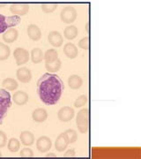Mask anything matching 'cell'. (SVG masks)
Returning <instances> with one entry per match:
<instances>
[{"mask_svg": "<svg viewBox=\"0 0 141 159\" xmlns=\"http://www.w3.org/2000/svg\"><path fill=\"white\" fill-rule=\"evenodd\" d=\"M64 85L58 75L44 74L37 82V94L41 101L46 105H55L62 97Z\"/></svg>", "mask_w": 141, "mask_h": 159, "instance_id": "obj_1", "label": "cell"}, {"mask_svg": "<svg viewBox=\"0 0 141 159\" xmlns=\"http://www.w3.org/2000/svg\"><path fill=\"white\" fill-rule=\"evenodd\" d=\"M11 106V95L6 89H0V125L3 124V120L6 116V113L9 111Z\"/></svg>", "mask_w": 141, "mask_h": 159, "instance_id": "obj_2", "label": "cell"}, {"mask_svg": "<svg viewBox=\"0 0 141 159\" xmlns=\"http://www.w3.org/2000/svg\"><path fill=\"white\" fill-rule=\"evenodd\" d=\"M76 123L78 129L81 134H86L89 130V110L87 108L81 109L78 112Z\"/></svg>", "mask_w": 141, "mask_h": 159, "instance_id": "obj_3", "label": "cell"}, {"mask_svg": "<svg viewBox=\"0 0 141 159\" xmlns=\"http://www.w3.org/2000/svg\"><path fill=\"white\" fill-rule=\"evenodd\" d=\"M20 22V17L17 15L5 16L0 13V34L5 33L6 30L11 28H14Z\"/></svg>", "mask_w": 141, "mask_h": 159, "instance_id": "obj_4", "label": "cell"}, {"mask_svg": "<svg viewBox=\"0 0 141 159\" xmlns=\"http://www.w3.org/2000/svg\"><path fill=\"white\" fill-rule=\"evenodd\" d=\"M60 18L64 23H66V24L73 23L77 18V11L73 6H65L61 11Z\"/></svg>", "mask_w": 141, "mask_h": 159, "instance_id": "obj_5", "label": "cell"}, {"mask_svg": "<svg viewBox=\"0 0 141 159\" xmlns=\"http://www.w3.org/2000/svg\"><path fill=\"white\" fill-rule=\"evenodd\" d=\"M13 57L15 58L18 66H22L28 62L29 52L24 48H17L13 52Z\"/></svg>", "mask_w": 141, "mask_h": 159, "instance_id": "obj_6", "label": "cell"}, {"mask_svg": "<svg viewBox=\"0 0 141 159\" xmlns=\"http://www.w3.org/2000/svg\"><path fill=\"white\" fill-rule=\"evenodd\" d=\"M75 111L70 106H64L61 108L57 112V118L62 122H68L73 119Z\"/></svg>", "mask_w": 141, "mask_h": 159, "instance_id": "obj_7", "label": "cell"}, {"mask_svg": "<svg viewBox=\"0 0 141 159\" xmlns=\"http://www.w3.org/2000/svg\"><path fill=\"white\" fill-rule=\"evenodd\" d=\"M30 10V6L28 4H12L10 6V11L13 15L24 16Z\"/></svg>", "mask_w": 141, "mask_h": 159, "instance_id": "obj_8", "label": "cell"}, {"mask_svg": "<svg viewBox=\"0 0 141 159\" xmlns=\"http://www.w3.org/2000/svg\"><path fill=\"white\" fill-rule=\"evenodd\" d=\"M52 147L51 140L47 136H41L36 142V148L41 153H45L49 151Z\"/></svg>", "mask_w": 141, "mask_h": 159, "instance_id": "obj_9", "label": "cell"}, {"mask_svg": "<svg viewBox=\"0 0 141 159\" xmlns=\"http://www.w3.org/2000/svg\"><path fill=\"white\" fill-rule=\"evenodd\" d=\"M16 75H17V79L22 83H28L32 80L31 71L28 67H25V66L18 69Z\"/></svg>", "mask_w": 141, "mask_h": 159, "instance_id": "obj_10", "label": "cell"}, {"mask_svg": "<svg viewBox=\"0 0 141 159\" xmlns=\"http://www.w3.org/2000/svg\"><path fill=\"white\" fill-rule=\"evenodd\" d=\"M48 41L49 43H51V45L58 48V47H61L63 44V39L62 34H60L59 32L57 31H51L48 34Z\"/></svg>", "mask_w": 141, "mask_h": 159, "instance_id": "obj_11", "label": "cell"}, {"mask_svg": "<svg viewBox=\"0 0 141 159\" xmlns=\"http://www.w3.org/2000/svg\"><path fill=\"white\" fill-rule=\"evenodd\" d=\"M28 35L33 41H39L42 37V31L38 26L31 24L28 27Z\"/></svg>", "mask_w": 141, "mask_h": 159, "instance_id": "obj_12", "label": "cell"}, {"mask_svg": "<svg viewBox=\"0 0 141 159\" xmlns=\"http://www.w3.org/2000/svg\"><path fill=\"white\" fill-rule=\"evenodd\" d=\"M18 30L15 28H11L8 29L3 34V40L6 43H11L13 42H15L18 38Z\"/></svg>", "mask_w": 141, "mask_h": 159, "instance_id": "obj_13", "label": "cell"}, {"mask_svg": "<svg viewBox=\"0 0 141 159\" xmlns=\"http://www.w3.org/2000/svg\"><path fill=\"white\" fill-rule=\"evenodd\" d=\"M64 52L65 56L71 59H73L76 57H78V55H79L78 48L72 43H67L66 44H64Z\"/></svg>", "mask_w": 141, "mask_h": 159, "instance_id": "obj_14", "label": "cell"}, {"mask_svg": "<svg viewBox=\"0 0 141 159\" xmlns=\"http://www.w3.org/2000/svg\"><path fill=\"white\" fill-rule=\"evenodd\" d=\"M68 145H69V143H68V141L66 137H65L64 133L60 134L58 135V137L56 138V143H55V148H56V150L58 152H63L64 150L66 149Z\"/></svg>", "mask_w": 141, "mask_h": 159, "instance_id": "obj_15", "label": "cell"}, {"mask_svg": "<svg viewBox=\"0 0 141 159\" xmlns=\"http://www.w3.org/2000/svg\"><path fill=\"white\" fill-rule=\"evenodd\" d=\"M32 118L35 122L42 123L44 122L47 118H48V112L45 109L42 108H37L34 110L32 113Z\"/></svg>", "mask_w": 141, "mask_h": 159, "instance_id": "obj_16", "label": "cell"}, {"mask_svg": "<svg viewBox=\"0 0 141 159\" xmlns=\"http://www.w3.org/2000/svg\"><path fill=\"white\" fill-rule=\"evenodd\" d=\"M12 101L17 105H24L28 102V95L24 91H17L12 97Z\"/></svg>", "mask_w": 141, "mask_h": 159, "instance_id": "obj_17", "label": "cell"}, {"mask_svg": "<svg viewBox=\"0 0 141 159\" xmlns=\"http://www.w3.org/2000/svg\"><path fill=\"white\" fill-rule=\"evenodd\" d=\"M20 139L25 146H31L34 142V135L29 131H23L20 135Z\"/></svg>", "mask_w": 141, "mask_h": 159, "instance_id": "obj_18", "label": "cell"}, {"mask_svg": "<svg viewBox=\"0 0 141 159\" xmlns=\"http://www.w3.org/2000/svg\"><path fill=\"white\" fill-rule=\"evenodd\" d=\"M82 84H83V80L77 74L71 75L68 79V85L73 89H79Z\"/></svg>", "mask_w": 141, "mask_h": 159, "instance_id": "obj_19", "label": "cell"}, {"mask_svg": "<svg viewBox=\"0 0 141 159\" xmlns=\"http://www.w3.org/2000/svg\"><path fill=\"white\" fill-rule=\"evenodd\" d=\"M78 34H79V30L75 26H73V25L66 27L64 31V35L67 40L75 39Z\"/></svg>", "mask_w": 141, "mask_h": 159, "instance_id": "obj_20", "label": "cell"}, {"mask_svg": "<svg viewBox=\"0 0 141 159\" xmlns=\"http://www.w3.org/2000/svg\"><path fill=\"white\" fill-rule=\"evenodd\" d=\"M44 59V55L40 48H34L31 51V60L34 64H39Z\"/></svg>", "mask_w": 141, "mask_h": 159, "instance_id": "obj_21", "label": "cell"}, {"mask_svg": "<svg viewBox=\"0 0 141 159\" xmlns=\"http://www.w3.org/2000/svg\"><path fill=\"white\" fill-rule=\"evenodd\" d=\"M2 86L8 91H14L18 89V82L16 80L11 79V78H6L3 80Z\"/></svg>", "mask_w": 141, "mask_h": 159, "instance_id": "obj_22", "label": "cell"}, {"mask_svg": "<svg viewBox=\"0 0 141 159\" xmlns=\"http://www.w3.org/2000/svg\"><path fill=\"white\" fill-rule=\"evenodd\" d=\"M58 58V52L54 50V49H50L46 51L44 54V60H45V64H51L56 61Z\"/></svg>", "mask_w": 141, "mask_h": 159, "instance_id": "obj_23", "label": "cell"}, {"mask_svg": "<svg viewBox=\"0 0 141 159\" xmlns=\"http://www.w3.org/2000/svg\"><path fill=\"white\" fill-rule=\"evenodd\" d=\"M61 66H62L61 60H60L59 58H57L56 61H54L53 63H51V64H45V68L49 73L54 74V73H56L59 69L61 68Z\"/></svg>", "mask_w": 141, "mask_h": 159, "instance_id": "obj_24", "label": "cell"}, {"mask_svg": "<svg viewBox=\"0 0 141 159\" xmlns=\"http://www.w3.org/2000/svg\"><path fill=\"white\" fill-rule=\"evenodd\" d=\"M10 47L3 43H0V61H4L10 57Z\"/></svg>", "mask_w": 141, "mask_h": 159, "instance_id": "obj_25", "label": "cell"}, {"mask_svg": "<svg viewBox=\"0 0 141 159\" xmlns=\"http://www.w3.org/2000/svg\"><path fill=\"white\" fill-rule=\"evenodd\" d=\"M7 148L11 151V153H16L18 150H20V142L16 138H11L9 140Z\"/></svg>", "mask_w": 141, "mask_h": 159, "instance_id": "obj_26", "label": "cell"}, {"mask_svg": "<svg viewBox=\"0 0 141 159\" xmlns=\"http://www.w3.org/2000/svg\"><path fill=\"white\" fill-rule=\"evenodd\" d=\"M64 134H65V137L67 139L68 143L72 144V143H74L78 140V134L77 132L73 129H68L64 132Z\"/></svg>", "mask_w": 141, "mask_h": 159, "instance_id": "obj_27", "label": "cell"}, {"mask_svg": "<svg viewBox=\"0 0 141 159\" xmlns=\"http://www.w3.org/2000/svg\"><path fill=\"white\" fill-rule=\"evenodd\" d=\"M88 102V98L86 96H85V95H82V96H80L76 100H75V102H74V106L76 107V108H80V107H83L85 106L86 103Z\"/></svg>", "mask_w": 141, "mask_h": 159, "instance_id": "obj_28", "label": "cell"}, {"mask_svg": "<svg viewBox=\"0 0 141 159\" xmlns=\"http://www.w3.org/2000/svg\"><path fill=\"white\" fill-rule=\"evenodd\" d=\"M57 6V4H42L41 6V8L46 13H51L56 11Z\"/></svg>", "mask_w": 141, "mask_h": 159, "instance_id": "obj_29", "label": "cell"}, {"mask_svg": "<svg viewBox=\"0 0 141 159\" xmlns=\"http://www.w3.org/2000/svg\"><path fill=\"white\" fill-rule=\"evenodd\" d=\"M79 47L83 50H88L89 49V37L86 36L79 42Z\"/></svg>", "mask_w": 141, "mask_h": 159, "instance_id": "obj_30", "label": "cell"}, {"mask_svg": "<svg viewBox=\"0 0 141 159\" xmlns=\"http://www.w3.org/2000/svg\"><path fill=\"white\" fill-rule=\"evenodd\" d=\"M20 155L22 157H34V152H33V150L31 148H25L21 149Z\"/></svg>", "mask_w": 141, "mask_h": 159, "instance_id": "obj_31", "label": "cell"}, {"mask_svg": "<svg viewBox=\"0 0 141 159\" xmlns=\"http://www.w3.org/2000/svg\"><path fill=\"white\" fill-rule=\"evenodd\" d=\"M7 143V136L4 131H0V148H4Z\"/></svg>", "mask_w": 141, "mask_h": 159, "instance_id": "obj_32", "label": "cell"}, {"mask_svg": "<svg viewBox=\"0 0 141 159\" xmlns=\"http://www.w3.org/2000/svg\"><path fill=\"white\" fill-rule=\"evenodd\" d=\"M75 155H76V154H75V150H74V149H68L67 151L64 153V156L65 157H74Z\"/></svg>", "mask_w": 141, "mask_h": 159, "instance_id": "obj_33", "label": "cell"}, {"mask_svg": "<svg viewBox=\"0 0 141 159\" xmlns=\"http://www.w3.org/2000/svg\"><path fill=\"white\" fill-rule=\"evenodd\" d=\"M46 157H56V155H55L54 153H49L46 155Z\"/></svg>", "mask_w": 141, "mask_h": 159, "instance_id": "obj_34", "label": "cell"}, {"mask_svg": "<svg viewBox=\"0 0 141 159\" xmlns=\"http://www.w3.org/2000/svg\"><path fill=\"white\" fill-rule=\"evenodd\" d=\"M86 32H89V24H88V23H87L86 26Z\"/></svg>", "mask_w": 141, "mask_h": 159, "instance_id": "obj_35", "label": "cell"}, {"mask_svg": "<svg viewBox=\"0 0 141 159\" xmlns=\"http://www.w3.org/2000/svg\"><path fill=\"white\" fill-rule=\"evenodd\" d=\"M2 157V153H1V151H0V157Z\"/></svg>", "mask_w": 141, "mask_h": 159, "instance_id": "obj_36", "label": "cell"}, {"mask_svg": "<svg viewBox=\"0 0 141 159\" xmlns=\"http://www.w3.org/2000/svg\"><path fill=\"white\" fill-rule=\"evenodd\" d=\"M2 6H4V5H0V7H2Z\"/></svg>", "mask_w": 141, "mask_h": 159, "instance_id": "obj_37", "label": "cell"}]
</instances>
